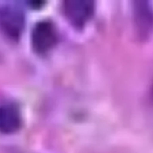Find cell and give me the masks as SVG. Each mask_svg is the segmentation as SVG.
Returning <instances> with one entry per match:
<instances>
[{
  "instance_id": "2",
  "label": "cell",
  "mask_w": 153,
  "mask_h": 153,
  "mask_svg": "<svg viewBox=\"0 0 153 153\" xmlns=\"http://www.w3.org/2000/svg\"><path fill=\"white\" fill-rule=\"evenodd\" d=\"M57 36L53 25L48 21H41L35 25L32 33V44L37 53H45L55 45Z\"/></svg>"
},
{
  "instance_id": "3",
  "label": "cell",
  "mask_w": 153,
  "mask_h": 153,
  "mask_svg": "<svg viewBox=\"0 0 153 153\" xmlns=\"http://www.w3.org/2000/svg\"><path fill=\"white\" fill-rule=\"evenodd\" d=\"M24 25L23 14L15 7H4L0 10V26L12 38H17L21 34Z\"/></svg>"
},
{
  "instance_id": "5",
  "label": "cell",
  "mask_w": 153,
  "mask_h": 153,
  "mask_svg": "<svg viewBox=\"0 0 153 153\" xmlns=\"http://www.w3.org/2000/svg\"><path fill=\"white\" fill-rule=\"evenodd\" d=\"M21 124L18 109L10 104L0 105V132L13 133L17 131Z\"/></svg>"
},
{
  "instance_id": "4",
  "label": "cell",
  "mask_w": 153,
  "mask_h": 153,
  "mask_svg": "<svg viewBox=\"0 0 153 153\" xmlns=\"http://www.w3.org/2000/svg\"><path fill=\"white\" fill-rule=\"evenodd\" d=\"M134 23L138 36L146 38L153 27V12L148 2H134Z\"/></svg>"
},
{
  "instance_id": "1",
  "label": "cell",
  "mask_w": 153,
  "mask_h": 153,
  "mask_svg": "<svg viewBox=\"0 0 153 153\" xmlns=\"http://www.w3.org/2000/svg\"><path fill=\"white\" fill-rule=\"evenodd\" d=\"M63 7L68 21L76 27L84 25L94 13V2L89 0H68Z\"/></svg>"
}]
</instances>
